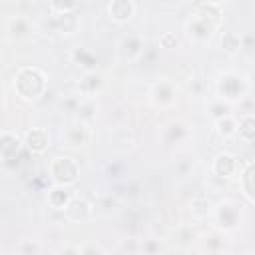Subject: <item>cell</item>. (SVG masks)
I'll return each instance as SVG.
<instances>
[{
	"label": "cell",
	"instance_id": "8fae6325",
	"mask_svg": "<svg viewBox=\"0 0 255 255\" xmlns=\"http://www.w3.org/2000/svg\"><path fill=\"white\" fill-rule=\"evenodd\" d=\"M64 137H66L68 145H72V147H82V145H86V143L90 141L92 133H90L88 124H86V122H80V124L68 128L66 133H64Z\"/></svg>",
	"mask_w": 255,
	"mask_h": 255
},
{
	"label": "cell",
	"instance_id": "52a82bcc",
	"mask_svg": "<svg viewBox=\"0 0 255 255\" xmlns=\"http://www.w3.org/2000/svg\"><path fill=\"white\" fill-rule=\"evenodd\" d=\"M24 147L30 153H44L50 147V133L44 128H32L24 133Z\"/></svg>",
	"mask_w": 255,
	"mask_h": 255
},
{
	"label": "cell",
	"instance_id": "277c9868",
	"mask_svg": "<svg viewBox=\"0 0 255 255\" xmlns=\"http://www.w3.org/2000/svg\"><path fill=\"white\" fill-rule=\"evenodd\" d=\"M22 147H24V139H20L16 133H12V131H8V129H4L2 133H0V157H2V163L4 165H16V157L20 155V151H22Z\"/></svg>",
	"mask_w": 255,
	"mask_h": 255
},
{
	"label": "cell",
	"instance_id": "4dcf8cb0",
	"mask_svg": "<svg viewBox=\"0 0 255 255\" xmlns=\"http://www.w3.org/2000/svg\"><path fill=\"white\" fill-rule=\"evenodd\" d=\"M80 253H102L100 247H86V249H80Z\"/></svg>",
	"mask_w": 255,
	"mask_h": 255
},
{
	"label": "cell",
	"instance_id": "3957f363",
	"mask_svg": "<svg viewBox=\"0 0 255 255\" xmlns=\"http://www.w3.org/2000/svg\"><path fill=\"white\" fill-rule=\"evenodd\" d=\"M245 92H247V82L243 80V76L235 72H227L217 80V96L221 100L237 102L245 96Z\"/></svg>",
	"mask_w": 255,
	"mask_h": 255
},
{
	"label": "cell",
	"instance_id": "7c38bea8",
	"mask_svg": "<svg viewBox=\"0 0 255 255\" xmlns=\"http://www.w3.org/2000/svg\"><path fill=\"white\" fill-rule=\"evenodd\" d=\"M151 102L155 106H171L175 102V88L169 82H157L151 88Z\"/></svg>",
	"mask_w": 255,
	"mask_h": 255
},
{
	"label": "cell",
	"instance_id": "5bb4252c",
	"mask_svg": "<svg viewBox=\"0 0 255 255\" xmlns=\"http://www.w3.org/2000/svg\"><path fill=\"white\" fill-rule=\"evenodd\" d=\"M30 32H32V26H30V22H28L26 18H22V16H14V18H10L8 24H6V36H8L10 40H24V38L30 36Z\"/></svg>",
	"mask_w": 255,
	"mask_h": 255
},
{
	"label": "cell",
	"instance_id": "484cf974",
	"mask_svg": "<svg viewBox=\"0 0 255 255\" xmlns=\"http://www.w3.org/2000/svg\"><path fill=\"white\" fill-rule=\"evenodd\" d=\"M191 213L195 215V217H207L209 213H211V201L209 199H205V197H197V199H193L191 201Z\"/></svg>",
	"mask_w": 255,
	"mask_h": 255
},
{
	"label": "cell",
	"instance_id": "83f0119b",
	"mask_svg": "<svg viewBox=\"0 0 255 255\" xmlns=\"http://www.w3.org/2000/svg\"><path fill=\"white\" fill-rule=\"evenodd\" d=\"M18 253H22V255H36V253H40V245L36 243V241H24L20 247H18Z\"/></svg>",
	"mask_w": 255,
	"mask_h": 255
},
{
	"label": "cell",
	"instance_id": "6da1fadb",
	"mask_svg": "<svg viewBox=\"0 0 255 255\" xmlns=\"http://www.w3.org/2000/svg\"><path fill=\"white\" fill-rule=\"evenodd\" d=\"M48 88L46 74L36 66H22L14 74V90L26 102H36Z\"/></svg>",
	"mask_w": 255,
	"mask_h": 255
},
{
	"label": "cell",
	"instance_id": "d4e9b609",
	"mask_svg": "<svg viewBox=\"0 0 255 255\" xmlns=\"http://www.w3.org/2000/svg\"><path fill=\"white\" fill-rule=\"evenodd\" d=\"M209 116L211 118H215V120H219V118H225V116H231V106H229V102L227 100H215V102H211L209 104Z\"/></svg>",
	"mask_w": 255,
	"mask_h": 255
},
{
	"label": "cell",
	"instance_id": "f546056e",
	"mask_svg": "<svg viewBox=\"0 0 255 255\" xmlns=\"http://www.w3.org/2000/svg\"><path fill=\"white\" fill-rule=\"evenodd\" d=\"M141 249L143 251H159V245H155V243H145V245H141Z\"/></svg>",
	"mask_w": 255,
	"mask_h": 255
},
{
	"label": "cell",
	"instance_id": "d6986e66",
	"mask_svg": "<svg viewBox=\"0 0 255 255\" xmlns=\"http://www.w3.org/2000/svg\"><path fill=\"white\" fill-rule=\"evenodd\" d=\"M102 84H104V80H102V76H100L96 70L86 72L84 78L80 80V94L86 96V98H92V96L102 88Z\"/></svg>",
	"mask_w": 255,
	"mask_h": 255
},
{
	"label": "cell",
	"instance_id": "7402d4cb",
	"mask_svg": "<svg viewBox=\"0 0 255 255\" xmlns=\"http://www.w3.org/2000/svg\"><path fill=\"white\" fill-rule=\"evenodd\" d=\"M215 129H217V135L221 139H229L237 133V120L233 116L219 118V120H215Z\"/></svg>",
	"mask_w": 255,
	"mask_h": 255
},
{
	"label": "cell",
	"instance_id": "e0dca14e",
	"mask_svg": "<svg viewBox=\"0 0 255 255\" xmlns=\"http://www.w3.org/2000/svg\"><path fill=\"white\" fill-rule=\"evenodd\" d=\"M54 24H56V30L62 32V34H74V32H78V28H80V18H78L76 10H72V12H62V14L56 16Z\"/></svg>",
	"mask_w": 255,
	"mask_h": 255
},
{
	"label": "cell",
	"instance_id": "4fadbf2b",
	"mask_svg": "<svg viewBox=\"0 0 255 255\" xmlns=\"http://www.w3.org/2000/svg\"><path fill=\"white\" fill-rule=\"evenodd\" d=\"M239 183H241V191L247 199L255 201V159L245 163L241 173H239Z\"/></svg>",
	"mask_w": 255,
	"mask_h": 255
},
{
	"label": "cell",
	"instance_id": "7a4b0ae2",
	"mask_svg": "<svg viewBox=\"0 0 255 255\" xmlns=\"http://www.w3.org/2000/svg\"><path fill=\"white\" fill-rule=\"evenodd\" d=\"M50 177L58 185H74L80 177V165L66 155L54 157L50 163Z\"/></svg>",
	"mask_w": 255,
	"mask_h": 255
},
{
	"label": "cell",
	"instance_id": "4316f807",
	"mask_svg": "<svg viewBox=\"0 0 255 255\" xmlns=\"http://www.w3.org/2000/svg\"><path fill=\"white\" fill-rule=\"evenodd\" d=\"M50 6H52L58 14H62V12H72V10H76L78 0H50Z\"/></svg>",
	"mask_w": 255,
	"mask_h": 255
},
{
	"label": "cell",
	"instance_id": "ba28073f",
	"mask_svg": "<svg viewBox=\"0 0 255 255\" xmlns=\"http://www.w3.org/2000/svg\"><path fill=\"white\" fill-rule=\"evenodd\" d=\"M213 173L217 177H235L239 173V159L233 155V153H219L215 159H213Z\"/></svg>",
	"mask_w": 255,
	"mask_h": 255
},
{
	"label": "cell",
	"instance_id": "5b68a950",
	"mask_svg": "<svg viewBox=\"0 0 255 255\" xmlns=\"http://www.w3.org/2000/svg\"><path fill=\"white\" fill-rule=\"evenodd\" d=\"M215 219H217V225L221 229H225V231L235 229L239 225V219H241V209L233 201H223L215 209Z\"/></svg>",
	"mask_w": 255,
	"mask_h": 255
},
{
	"label": "cell",
	"instance_id": "d6a6232c",
	"mask_svg": "<svg viewBox=\"0 0 255 255\" xmlns=\"http://www.w3.org/2000/svg\"><path fill=\"white\" fill-rule=\"evenodd\" d=\"M181 2H195V0H181Z\"/></svg>",
	"mask_w": 255,
	"mask_h": 255
},
{
	"label": "cell",
	"instance_id": "8992f818",
	"mask_svg": "<svg viewBox=\"0 0 255 255\" xmlns=\"http://www.w3.org/2000/svg\"><path fill=\"white\" fill-rule=\"evenodd\" d=\"M92 211H94V207H92V203L88 199H84V197H72L70 203L64 209V217L70 223H84V221H88L92 217Z\"/></svg>",
	"mask_w": 255,
	"mask_h": 255
},
{
	"label": "cell",
	"instance_id": "ac0fdd59",
	"mask_svg": "<svg viewBox=\"0 0 255 255\" xmlns=\"http://www.w3.org/2000/svg\"><path fill=\"white\" fill-rule=\"evenodd\" d=\"M193 16H197V18L209 22L213 28H217V26L221 24V10H219V6L209 4V2H201V4L195 8V14H193Z\"/></svg>",
	"mask_w": 255,
	"mask_h": 255
},
{
	"label": "cell",
	"instance_id": "2e32d148",
	"mask_svg": "<svg viewBox=\"0 0 255 255\" xmlns=\"http://www.w3.org/2000/svg\"><path fill=\"white\" fill-rule=\"evenodd\" d=\"M72 199V193L68 191V185H58L54 183V187L48 191V205L52 209H58V211H64L66 205L70 203Z\"/></svg>",
	"mask_w": 255,
	"mask_h": 255
},
{
	"label": "cell",
	"instance_id": "603a6c76",
	"mask_svg": "<svg viewBox=\"0 0 255 255\" xmlns=\"http://www.w3.org/2000/svg\"><path fill=\"white\" fill-rule=\"evenodd\" d=\"M219 48H221V52H225V54H229V56L237 54V52L241 50V36L235 34V32H225V34L219 38Z\"/></svg>",
	"mask_w": 255,
	"mask_h": 255
},
{
	"label": "cell",
	"instance_id": "9a60e30c",
	"mask_svg": "<svg viewBox=\"0 0 255 255\" xmlns=\"http://www.w3.org/2000/svg\"><path fill=\"white\" fill-rule=\"evenodd\" d=\"M143 52V40L139 36H126L120 42V56L124 60H135Z\"/></svg>",
	"mask_w": 255,
	"mask_h": 255
},
{
	"label": "cell",
	"instance_id": "cb8c5ba5",
	"mask_svg": "<svg viewBox=\"0 0 255 255\" xmlns=\"http://www.w3.org/2000/svg\"><path fill=\"white\" fill-rule=\"evenodd\" d=\"M96 110H98L96 102L88 98V100H86V102H82V104L78 106V110H76V112H78V120L88 124L90 120H94V118H96Z\"/></svg>",
	"mask_w": 255,
	"mask_h": 255
},
{
	"label": "cell",
	"instance_id": "44dd1931",
	"mask_svg": "<svg viewBox=\"0 0 255 255\" xmlns=\"http://www.w3.org/2000/svg\"><path fill=\"white\" fill-rule=\"evenodd\" d=\"M237 135L247 143H255V116L253 114H247L237 122Z\"/></svg>",
	"mask_w": 255,
	"mask_h": 255
},
{
	"label": "cell",
	"instance_id": "f1b7e54d",
	"mask_svg": "<svg viewBox=\"0 0 255 255\" xmlns=\"http://www.w3.org/2000/svg\"><path fill=\"white\" fill-rule=\"evenodd\" d=\"M159 46L161 48H165V50H171V48H175L177 46V38H175V34H163L161 38H159Z\"/></svg>",
	"mask_w": 255,
	"mask_h": 255
},
{
	"label": "cell",
	"instance_id": "9c48e42d",
	"mask_svg": "<svg viewBox=\"0 0 255 255\" xmlns=\"http://www.w3.org/2000/svg\"><path fill=\"white\" fill-rule=\"evenodd\" d=\"M108 12H110V18L114 22L124 24V22H128V20L133 18L135 4H133V0H112L110 6H108Z\"/></svg>",
	"mask_w": 255,
	"mask_h": 255
},
{
	"label": "cell",
	"instance_id": "30bf717a",
	"mask_svg": "<svg viewBox=\"0 0 255 255\" xmlns=\"http://www.w3.org/2000/svg\"><path fill=\"white\" fill-rule=\"evenodd\" d=\"M187 36L191 38V40H195V42H207L209 38H211V34H213V26L209 24V22H205V20H201V18H197V16H193L189 22H187Z\"/></svg>",
	"mask_w": 255,
	"mask_h": 255
},
{
	"label": "cell",
	"instance_id": "1f68e13d",
	"mask_svg": "<svg viewBox=\"0 0 255 255\" xmlns=\"http://www.w3.org/2000/svg\"><path fill=\"white\" fill-rule=\"evenodd\" d=\"M203 2H209V4H215V6H221L225 0H203Z\"/></svg>",
	"mask_w": 255,
	"mask_h": 255
},
{
	"label": "cell",
	"instance_id": "ffe728a7",
	"mask_svg": "<svg viewBox=\"0 0 255 255\" xmlns=\"http://www.w3.org/2000/svg\"><path fill=\"white\" fill-rule=\"evenodd\" d=\"M70 58L74 60V64H78V66H82L86 72H92V70H96V64H98V58L88 50V48H84V46H78V48H74L72 50V54H70Z\"/></svg>",
	"mask_w": 255,
	"mask_h": 255
}]
</instances>
